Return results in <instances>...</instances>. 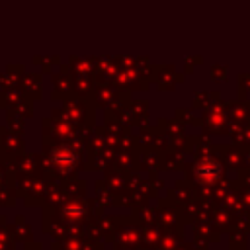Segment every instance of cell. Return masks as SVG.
<instances>
[{
    "label": "cell",
    "mask_w": 250,
    "mask_h": 250,
    "mask_svg": "<svg viewBox=\"0 0 250 250\" xmlns=\"http://www.w3.org/2000/svg\"><path fill=\"white\" fill-rule=\"evenodd\" d=\"M203 176L207 178V182H209V180L213 182V180H215V178L219 176V166H217L215 162H207V164H199V166H197V178L201 180Z\"/></svg>",
    "instance_id": "cell-1"
}]
</instances>
